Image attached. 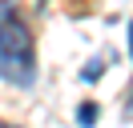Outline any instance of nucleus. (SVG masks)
<instances>
[{"instance_id":"obj_5","label":"nucleus","mask_w":133,"mask_h":128,"mask_svg":"<svg viewBox=\"0 0 133 128\" xmlns=\"http://www.w3.org/2000/svg\"><path fill=\"white\" fill-rule=\"evenodd\" d=\"M0 128H12V124H0Z\"/></svg>"},{"instance_id":"obj_3","label":"nucleus","mask_w":133,"mask_h":128,"mask_svg":"<svg viewBox=\"0 0 133 128\" xmlns=\"http://www.w3.org/2000/svg\"><path fill=\"white\" fill-rule=\"evenodd\" d=\"M77 120H81V124H93V120H97V108H93V104H85V108H77Z\"/></svg>"},{"instance_id":"obj_1","label":"nucleus","mask_w":133,"mask_h":128,"mask_svg":"<svg viewBox=\"0 0 133 128\" xmlns=\"http://www.w3.org/2000/svg\"><path fill=\"white\" fill-rule=\"evenodd\" d=\"M0 80L16 88L36 80V40L12 4H0Z\"/></svg>"},{"instance_id":"obj_2","label":"nucleus","mask_w":133,"mask_h":128,"mask_svg":"<svg viewBox=\"0 0 133 128\" xmlns=\"http://www.w3.org/2000/svg\"><path fill=\"white\" fill-rule=\"evenodd\" d=\"M101 72H105V60H101V56H93V60L81 68V80H85V84H93V80H101Z\"/></svg>"},{"instance_id":"obj_4","label":"nucleus","mask_w":133,"mask_h":128,"mask_svg":"<svg viewBox=\"0 0 133 128\" xmlns=\"http://www.w3.org/2000/svg\"><path fill=\"white\" fill-rule=\"evenodd\" d=\"M129 52H133V20H129Z\"/></svg>"}]
</instances>
